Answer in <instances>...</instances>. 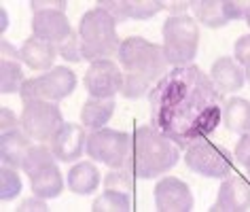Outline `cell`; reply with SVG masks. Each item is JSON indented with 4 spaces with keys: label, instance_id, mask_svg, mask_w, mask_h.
Wrapping results in <instances>:
<instances>
[{
    "label": "cell",
    "instance_id": "obj_34",
    "mask_svg": "<svg viewBox=\"0 0 250 212\" xmlns=\"http://www.w3.org/2000/svg\"><path fill=\"white\" fill-rule=\"evenodd\" d=\"M0 121H2V132H11V129H15V127H21L20 119H17L15 113L9 106H2V110H0Z\"/></svg>",
    "mask_w": 250,
    "mask_h": 212
},
{
    "label": "cell",
    "instance_id": "obj_12",
    "mask_svg": "<svg viewBox=\"0 0 250 212\" xmlns=\"http://www.w3.org/2000/svg\"><path fill=\"white\" fill-rule=\"evenodd\" d=\"M155 208L159 212L193 210V193L189 185L176 176H164L155 187Z\"/></svg>",
    "mask_w": 250,
    "mask_h": 212
},
{
    "label": "cell",
    "instance_id": "obj_4",
    "mask_svg": "<svg viewBox=\"0 0 250 212\" xmlns=\"http://www.w3.org/2000/svg\"><path fill=\"white\" fill-rule=\"evenodd\" d=\"M79 36L83 58L89 62L110 60V55L119 53L121 41L117 34V20L104 9H89L79 21Z\"/></svg>",
    "mask_w": 250,
    "mask_h": 212
},
{
    "label": "cell",
    "instance_id": "obj_41",
    "mask_svg": "<svg viewBox=\"0 0 250 212\" xmlns=\"http://www.w3.org/2000/svg\"><path fill=\"white\" fill-rule=\"evenodd\" d=\"M246 170H248V174H250V161H248V164H246Z\"/></svg>",
    "mask_w": 250,
    "mask_h": 212
},
{
    "label": "cell",
    "instance_id": "obj_16",
    "mask_svg": "<svg viewBox=\"0 0 250 212\" xmlns=\"http://www.w3.org/2000/svg\"><path fill=\"white\" fill-rule=\"evenodd\" d=\"M210 79L214 87L218 89V93H233L237 89H242L244 83H246V72L244 68L237 64L233 58L229 55H223L218 58L210 68Z\"/></svg>",
    "mask_w": 250,
    "mask_h": 212
},
{
    "label": "cell",
    "instance_id": "obj_23",
    "mask_svg": "<svg viewBox=\"0 0 250 212\" xmlns=\"http://www.w3.org/2000/svg\"><path fill=\"white\" fill-rule=\"evenodd\" d=\"M223 123L229 132H250V102L244 98H231L223 104Z\"/></svg>",
    "mask_w": 250,
    "mask_h": 212
},
{
    "label": "cell",
    "instance_id": "obj_3",
    "mask_svg": "<svg viewBox=\"0 0 250 212\" xmlns=\"http://www.w3.org/2000/svg\"><path fill=\"white\" fill-rule=\"evenodd\" d=\"M180 159V147L153 126H140L132 138L129 168L136 178H157L170 172Z\"/></svg>",
    "mask_w": 250,
    "mask_h": 212
},
{
    "label": "cell",
    "instance_id": "obj_7",
    "mask_svg": "<svg viewBox=\"0 0 250 212\" xmlns=\"http://www.w3.org/2000/svg\"><path fill=\"white\" fill-rule=\"evenodd\" d=\"M185 164L189 170L202 174L206 178H227L233 170V155L229 148L202 138L187 147Z\"/></svg>",
    "mask_w": 250,
    "mask_h": 212
},
{
    "label": "cell",
    "instance_id": "obj_28",
    "mask_svg": "<svg viewBox=\"0 0 250 212\" xmlns=\"http://www.w3.org/2000/svg\"><path fill=\"white\" fill-rule=\"evenodd\" d=\"M21 191V178L15 168L2 166L0 170V199L2 202H11L13 197L20 195Z\"/></svg>",
    "mask_w": 250,
    "mask_h": 212
},
{
    "label": "cell",
    "instance_id": "obj_15",
    "mask_svg": "<svg viewBox=\"0 0 250 212\" xmlns=\"http://www.w3.org/2000/svg\"><path fill=\"white\" fill-rule=\"evenodd\" d=\"M98 7L121 23L125 20H148L166 9V0H98Z\"/></svg>",
    "mask_w": 250,
    "mask_h": 212
},
{
    "label": "cell",
    "instance_id": "obj_25",
    "mask_svg": "<svg viewBox=\"0 0 250 212\" xmlns=\"http://www.w3.org/2000/svg\"><path fill=\"white\" fill-rule=\"evenodd\" d=\"M91 210L93 212H127L132 210V197H129V193L106 189L102 195L93 199Z\"/></svg>",
    "mask_w": 250,
    "mask_h": 212
},
{
    "label": "cell",
    "instance_id": "obj_39",
    "mask_svg": "<svg viewBox=\"0 0 250 212\" xmlns=\"http://www.w3.org/2000/svg\"><path fill=\"white\" fill-rule=\"evenodd\" d=\"M244 20H246V23L250 26V2H248V9H246V15H244Z\"/></svg>",
    "mask_w": 250,
    "mask_h": 212
},
{
    "label": "cell",
    "instance_id": "obj_13",
    "mask_svg": "<svg viewBox=\"0 0 250 212\" xmlns=\"http://www.w3.org/2000/svg\"><path fill=\"white\" fill-rule=\"evenodd\" d=\"M212 212H246L250 210V185L246 178L229 174L223 178Z\"/></svg>",
    "mask_w": 250,
    "mask_h": 212
},
{
    "label": "cell",
    "instance_id": "obj_37",
    "mask_svg": "<svg viewBox=\"0 0 250 212\" xmlns=\"http://www.w3.org/2000/svg\"><path fill=\"white\" fill-rule=\"evenodd\" d=\"M191 9V2H180V0H176V2H166V11H170L172 15H187L185 11Z\"/></svg>",
    "mask_w": 250,
    "mask_h": 212
},
{
    "label": "cell",
    "instance_id": "obj_14",
    "mask_svg": "<svg viewBox=\"0 0 250 212\" xmlns=\"http://www.w3.org/2000/svg\"><path fill=\"white\" fill-rule=\"evenodd\" d=\"M32 36L60 47L72 36V28L66 13L62 11H42L32 15Z\"/></svg>",
    "mask_w": 250,
    "mask_h": 212
},
{
    "label": "cell",
    "instance_id": "obj_36",
    "mask_svg": "<svg viewBox=\"0 0 250 212\" xmlns=\"http://www.w3.org/2000/svg\"><path fill=\"white\" fill-rule=\"evenodd\" d=\"M0 60H21L20 58V49L13 47L7 39H2V45H0Z\"/></svg>",
    "mask_w": 250,
    "mask_h": 212
},
{
    "label": "cell",
    "instance_id": "obj_30",
    "mask_svg": "<svg viewBox=\"0 0 250 212\" xmlns=\"http://www.w3.org/2000/svg\"><path fill=\"white\" fill-rule=\"evenodd\" d=\"M233 60L244 68L250 66V34H244L237 39L233 47Z\"/></svg>",
    "mask_w": 250,
    "mask_h": 212
},
{
    "label": "cell",
    "instance_id": "obj_31",
    "mask_svg": "<svg viewBox=\"0 0 250 212\" xmlns=\"http://www.w3.org/2000/svg\"><path fill=\"white\" fill-rule=\"evenodd\" d=\"M30 9H32V13H42V11H62V13H66V0H32Z\"/></svg>",
    "mask_w": 250,
    "mask_h": 212
},
{
    "label": "cell",
    "instance_id": "obj_33",
    "mask_svg": "<svg viewBox=\"0 0 250 212\" xmlns=\"http://www.w3.org/2000/svg\"><path fill=\"white\" fill-rule=\"evenodd\" d=\"M20 212H47L49 210V206H47V199H42L39 195H34V197H28V199H23V202L20 204V208H17Z\"/></svg>",
    "mask_w": 250,
    "mask_h": 212
},
{
    "label": "cell",
    "instance_id": "obj_22",
    "mask_svg": "<svg viewBox=\"0 0 250 212\" xmlns=\"http://www.w3.org/2000/svg\"><path fill=\"white\" fill-rule=\"evenodd\" d=\"M100 185V172L91 161H81V164L72 166L68 172V189L77 195H89V193L98 191Z\"/></svg>",
    "mask_w": 250,
    "mask_h": 212
},
{
    "label": "cell",
    "instance_id": "obj_26",
    "mask_svg": "<svg viewBox=\"0 0 250 212\" xmlns=\"http://www.w3.org/2000/svg\"><path fill=\"white\" fill-rule=\"evenodd\" d=\"M55 155L51 151V147H47V145H32V148L28 151L26 155V159H23V166H21V170L28 174V176H32V174H36L39 170H42V168H47L49 164H55Z\"/></svg>",
    "mask_w": 250,
    "mask_h": 212
},
{
    "label": "cell",
    "instance_id": "obj_35",
    "mask_svg": "<svg viewBox=\"0 0 250 212\" xmlns=\"http://www.w3.org/2000/svg\"><path fill=\"white\" fill-rule=\"evenodd\" d=\"M246 9H248V2H244V0H227V11H229L231 21L244 20V15H246Z\"/></svg>",
    "mask_w": 250,
    "mask_h": 212
},
{
    "label": "cell",
    "instance_id": "obj_20",
    "mask_svg": "<svg viewBox=\"0 0 250 212\" xmlns=\"http://www.w3.org/2000/svg\"><path fill=\"white\" fill-rule=\"evenodd\" d=\"M193 15L206 28H223L231 21L227 11V0H193Z\"/></svg>",
    "mask_w": 250,
    "mask_h": 212
},
{
    "label": "cell",
    "instance_id": "obj_19",
    "mask_svg": "<svg viewBox=\"0 0 250 212\" xmlns=\"http://www.w3.org/2000/svg\"><path fill=\"white\" fill-rule=\"evenodd\" d=\"M115 98L102 100V98H91L85 100L83 108H81V123H83L85 129L89 132H96V129H102L106 123L110 121L112 113H115Z\"/></svg>",
    "mask_w": 250,
    "mask_h": 212
},
{
    "label": "cell",
    "instance_id": "obj_29",
    "mask_svg": "<svg viewBox=\"0 0 250 212\" xmlns=\"http://www.w3.org/2000/svg\"><path fill=\"white\" fill-rule=\"evenodd\" d=\"M58 51H60L62 58L68 60V62H81V60H85L83 58V49H81V36H79V32L77 34L72 32L70 39H68L64 45L58 47Z\"/></svg>",
    "mask_w": 250,
    "mask_h": 212
},
{
    "label": "cell",
    "instance_id": "obj_24",
    "mask_svg": "<svg viewBox=\"0 0 250 212\" xmlns=\"http://www.w3.org/2000/svg\"><path fill=\"white\" fill-rule=\"evenodd\" d=\"M23 83H26V79H23L21 60H0V87H2V93L21 91Z\"/></svg>",
    "mask_w": 250,
    "mask_h": 212
},
{
    "label": "cell",
    "instance_id": "obj_17",
    "mask_svg": "<svg viewBox=\"0 0 250 212\" xmlns=\"http://www.w3.org/2000/svg\"><path fill=\"white\" fill-rule=\"evenodd\" d=\"M58 47L51 42H45L36 36H30L21 42L20 47V58L30 70L36 72H49L53 68V62L58 58Z\"/></svg>",
    "mask_w": 250,
    "mask_h": 212
},
{
    "label": "cell",
    "instance_id": "obj_2",
    "mask_svg": "<svg viewBox=\"0 0 250 212\" xmlns=\"http://www.w3.org/2000/svg\"><path fill=\"white\" fill-rule=\"evenodd\" d=\"M117 58L125 70L121 93L127 100H138L151 93V89L167 72L164 47L148 42L142 36H129L121 41Z\"/></svg>",
    "mask_w": 250,
    "mask_h": 212
},
{
    "label": "cell",
    "instance_id": "obj_40",
    "mask_svg": "<svg viewBox=\"0 0 250 212\" xmlns=\"http://www.w3.org/2000/svg\"><path fill=\"white\" fill-rule=\"evenodd\" d=\"M244 72H246V81L250 83V66H246V68H244Z\"/></svg>",
    "mask_w": 250,
    "mask_h": 212
},
{
    "label": "cell",
    "instance_id": "obj_10",
    "mask_svg": "<svg viewBox=\"0 0 250 212\" xmlns=\"http://www.w3.org/2000/svg\"><path fill=\"white\" fill-rule=\"evenodd\" d=\"M85 89L91 98H115L123 89V72L112 60H98L91 62V66L85 72Z\"/></svg>",
    "mask_w": 250,
    "mask_h": 212
},
{
    "label": "cell",
    "instance_id": "obj_27",
    "mask_svg": "<svg viewBox=\"0 0 250 212\" xmlns=\"http://www.w3.org/2000/svg\"><path fill=\"white\" fill-rule=\"evenodd\" d=\"M134 178L136 174L129 166L123 168H112L104 178V187L110 191H123V193H132L134 191Z\"/></svg>",
    "mask_w": 250,
    "mask_h": 212
},
{
    "label": "cell",
    "instance_id": "obj_38",
    "mask_svg": "<svg viewBox=\"0 0 250 212\" xmlns=\"http://www.w3.org/2000/svg\"><path fill=\"white\" fill-rule=\"evenodd\" d=\"M0 15H2V32H4V30L9 28V15H7V11H4V9H2V13H0Z\"/></svg>",
    "mask_w": 250,
    "mask_h": 212
},
{
    "label": "cell",
    "instance_id": "obj_21",
    "mask_svg": "<svg viewBox=\"0 0 250 212\" xmlns=\"http://www.w3.org/2000/svg\"><path fill=\"white\" fill-rule=\"evenodd\" d=\"M30 187H32L34 195H39L42 199L58 197L60 193L64 191V178H62L58 164H49L47 168H42V170L32 174V176H30Z\"/></svg>",
    "mask_w": 250,
    "mask_h": 212
},
{
    "label": "cell",
    "instance_id": "obj_8",
    "mask_svg": "<svg viewBox=\"0 0 250 212\" xmlns=\"http://www.w3.org/2000/svg\"><path fill=\"white\" fill-rule=\"evenodd\" d=\"M77 87V74L66 66H55L49 72H42L36 79H26L21 85V100H47V102H60L68 98Z\"/></svg>",
    "mask_w": 250,
    "mask_h": 212
},
{
    "label": "cell",
    "instance_id": "obj_9",
    "mask_svg": "<svg viewBox=\"0 0 250 212\" xmlns=\"http://www.w3.org/2000/svg\"><path fill=\"white\" fill-rule=\"evenodd\" d=\"M21 129L26 132L32 140L47 142L51 140L64 119H62V110L58 102H47V100H26L23 110L20 115Z\"/></svg>",
    "mask_w": 250,
    "mask_h": 212
},
{
    "label": "cell",
    "instance_id": "obj_11",
    "mask_svg": "<svg viewBox=\"0 0 250 212\" xmlns=\"http://www.w3.org/2000/svg\"><path fill=\"white\" fill-rule=\"evenodd\" d=\"M51 151L58 161L70 164V161L79 159L83 155L87 147V132L83 127V123H70L64 121L62 126L55 129V134L51 136Z\"/></svg>",
    "mask_w": 250,
    "mask_h": 212
},
{
    "label": "cell",
    "instance_id": "obj_32",
    "mask_svg": "<svg viewBox=\"0 0 250 212\" xmlns=\"http://www.w3.org/2000/svg\"><path fill=\"white\" fill-rule=\"evenodd\" d=\"M235 159L237 164H244V166L250 161V132L240 134V140L235 145Z\"/></svg>",
    "mask_w": 250,
    "mask_h": 212
},
{
    "label": "cell",
    "instance_id": "obj_5",
    "mask_svg": "<svg viewBox=\"0 0 250 212\" xmlns=\"http://www.w3.org/2000/svg\"><path fill=\"white\" fill-rule=\"evenodd\" d=\"M164 55L172 66H189L197 55L199 26L191 15H170L161 28Z\"/></svg>",
    "mask_w": 250,
    "mask_h": 212
},
{
    "label": "cell",
    "instance_id": "obj_1",
    "mask_svg": "<svg viewBox=\"0 0 250 212\" xmlns=\"http://www.w3.org/2000/svg\"><path fill=\"white\" fill-rule=\"evenodd\" d=\"M151 126L180 148L210 136L223 123V93L199 66H174L148 93Z\"/></svg>",
    "mask_w": 250,
    "mask_h": 212
},
{
    "label": "cell",
    "instance_id": "obj_6",
    "mask_svg": "<svg viewBox=\"0 0 250 212\" xmlns=\"http://www.w3.org/2000/svg\"><path fill=\"white\" fill-rule=\"evenodd\" d=\"M85 153L93 161L104 164L108 168H123L129 166V155H132V136L119 132V129L102 127L96 132L87 134Z\"/></svg>",
    "mask_w": 250,
    "mask_h": 212
},
{
    "label": "cell",
    "instance_id": "obj_18",
    "mask_svg": "<svg viewBox=\"0 0 250 212\" xmlns=\"http://www.w3.org/2000/svg\"><path fill=\"white\" fill-rule=\"evenodd\" d=\"M30 148H32V138L21 127L2 132V136H0V159H2V166L20 170Z\"/></svg>",
    "mask_w": 250,
    "mask_h": 212
}]
</instances>
